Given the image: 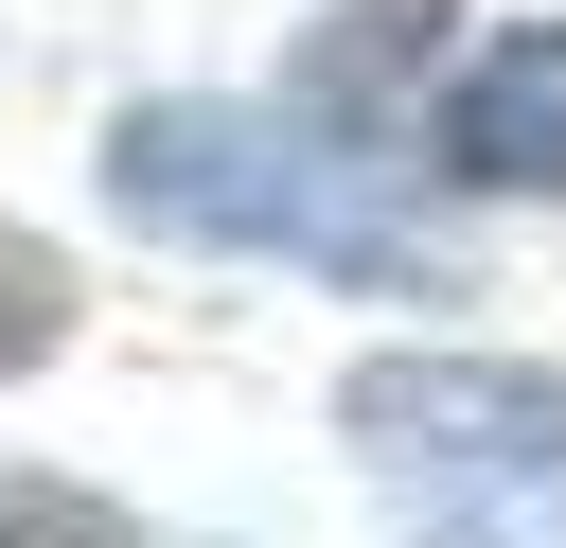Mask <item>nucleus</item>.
I'll return each instance as SVG.
<instances>
[{
    "label": "nucleus",
    "mask_w": 566,
    "mask_h": 548,
    "mask_svg": "<svg viewBox=\"0 0 566 548\" xmlns=\"http://www.w3.org/2000/svg\"><path fill=\"white\" fill-rule=\"evenodd\" d=\"M106 194L124 230L159 247H265V265H318V283H389V301H442V230L389 212V177L301 124V106H230V88H159L106 124Z\"/></svg>",
    "instance_id": "1"
},
{
    "label": "nucleus",
    "mask_w": 566,
    "mask_h": 548,
    "mask_svg": "<svg viewBox=\"0 0 566 548\" xmlns=\"http://www.w3.org/2000/svg\"><path fill=\"white\" fill-rule=\"evenodd\" d=\"M336 424L389 477H495V495L566 477V371H513V354H354Z\"/></svg>",
    "instance_id": "2"
},
{
    "label": "nucleus",
    "mask_w": 566,
    "mask_h": 548,
    "mask_svg": "<svg viewBox=\"0 0 566 548\" xmlns=\"http://www.w3.org/2000/svg\"><path fill=\"white\" fill-rule=\"evenodd\" d=\"M424 177L442 194H566V18H513V35H478L442 71Z\"/></svg>",
    "instance_id": "3"
},
{
    "label": "nucleus",
    "mask_w": 566,
    "mask_h": 548,
    "mask_svg": "<svg viewBox=\"0 0 566 548\" xmlns=\"http://www.w3.org/2000/svg\"><path fill=\"white\" fill-rule=\"evenodd\" d=\"M53 336H71V265H53L35 230H0V371H35Z\"/></svg>",
    "instance_id": "4"
},
{
    "label": "nucleus",
    "mask_w": 566,
    "mask_h": 548,
    "mask_svg": "<svg viewBox=\"0 0 566 548\" xmlns=\"http://www.w3.org/2000/svg\"><path fill=\"white\" fill-rule=\"evenodd\" d=\"M0 548H142L106 495H71V477H0Z\"/></svg>",
    "instance_id": "5"
},
{
    "label": "nucleus",
    "mask_w": 566,
    "mask_h": 548,
    "mask_svg": "<svg viewBox=\"0 0 566 548\" xmlns=\"http://www.w3.org/2000/svg\"><path fill=\"white\" fill-rule=\"evenodd\" d=\"M424 548H566V513H548V495H531V513H513V495H478V513H442Z\"/></svg>",
    "instance_id": "6"
}]
</instances>
